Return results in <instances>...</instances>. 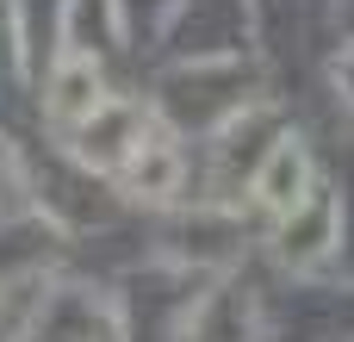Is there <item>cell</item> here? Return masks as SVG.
I'll return each instance as SVG.
<instances>
[{
    "label": "cell",
    "instance_id": "cell-6",
    "mask_svg": "<svg viewBox=\"0 0 354 342\" xmlns=\"http://www.w3.org/2000/svg\"><path fill=\"white\" fill-rule=\"evenodd\" d=\"M280 137L286 131L274 125V106H249L243 118H230L224 131H212V187H218V206L236 187V168H249V181H255V168L268 162V150Z\"/></svg>",
    "mask_w": 354,
    "mask_h": 342
},
{
    "label": "cell",
    "instance_id": "cell-10",
    "mask_svg": "<svg viewBox=\"0 0 354 342\" xmlns=\"http://www.w3.org/2000/svg\"><path fill=\"white\" fill-rule=\"evenodd\" d=\"M330 81H336V93H342V100L354 106V37L342 44V50H336V62H330Z\"/></svg>",
    "mask_w": 354,
    "mask_h": 342
},
{
    "label": "cell",
    "instance_id": "cell-9",
    "mask_svg": "<svg viewBox=\"0 0 354 342\" xmlns=\"http://www.w3.org/2000/svg\"><path fill=\"white\" fill-rule=\"evenodd\" d=\"M180 181H187L180 137H174L168 125H149V137H143V150L131 156V168L118 174V187H124L131 199H143V206H168V199L180 193Z\"/></svg>",
    "mask_w": 354,
    "mask_h": 342
},
{
    "label": "cell",
    "instance_id": "cell-11",
    "mask_svg": "<svg viewBox=\"0 0 354 342\" xmlns=\"http://www.w3.org/2000/svg\"><path fill=\"white\" fill-rule=\"evenodd\" d=\"M0 193H25V168H19V156H12L6 137H0Z\"/></svg>",
    "mask_w": 354,
    "mask_h": 342
},
{
    "label": "cell",
    "instance_id": "cell-4",
    "mask_svg": "<svg viewBox=\"0 0 354 342\" xmlns=\"http://www.w3.org/2000/svg\"><path fill=\"white\" fill-rule=\"evenodd\" d=\"M336 249H342V193L317 181V187H311V199H305L299 212H286V218H280L274 255H280V268L311 274V268H324Z\"/></svg>",
    "mask_w": 354,
    "mask_h": 342
},
{
    "label": "cell",
    "instance_id": "cell-3",
    "mask_svg": "<svg viewBox=\"0 0 354 342\" xmlns=\"http://www.w3.org/2000/svg\"><path fill=\"white\" fill-rule=\"evenodd\" d=\"M149 137V112L137 100H106L75 137H68V162H81L87 174H124L131 156Z\"/></svg>",
    "mask_w": 354,
    "mask_h": 342
},
{
    "label": "cell",
    "instance_id": "cell-5",
    "mask_svg": "<svg viewBox=\"0 0 354 342\" xmlns=\"http://www.w3.org/2000/svg\"><path fill=\"white\" fill-rule=\"evenodd\" d=\"M106 100L112 93H106V75H100V56L81 50V44H62L56 62H50V81H44V118L75 137Z\"/></svg>",
    "mask_w": 354,
    "mask_h": 342
},
{
    "label": "cell",
    "instance_id": "cell-1",
    "mask_svg": "<svg viewBox=\"0 0 354 342\" xmlns=\"http://www.w3.org/2000/svg\"><path fill=\"white\" fill-rule=\"evenodd\" d=\"M162 106L174 125H193V131H224L230 118H243L249 106H261L249 93V75L230 50H199L193 62L168 69L162 75Z\"/></svg>",
    "mask_w": 354,
    "mask_h": 342
},
{
    "label": "cell",
    "instance_id": "cell-2",
    "mask_svg": "<svg viewBox=\"0 0 354 342\" xmlns=\"http://www.w3.org/2000/svg\"><path fill=\"white\" fill-rule=\"evenodd\" d=\"M19 342H124V312L81 280H62L44 293V305L31 312Z\"/></svg>",
    "mask_w": 354,
    "mask_h": 342
},
{
    "label": "cell",
    "instance_id": "cell-8",
    "mask_svg": "<svg viewBox=\"0 0 354 342\" xmlns=\"http://www.w3.org/2000/svg\"><path fill=\"white\" fill-rule=\"evenodd\" d=\"M243 249V218L230 212V206H218V199H205V206H193V212H180L174 224H168V255L174 262H230Z\"/></svg>",
    "mask_w": 354,
    "mask_h": 342
},
{
    "label": "cell",
    "instance_id": "cell-7",
    "mask_svg": "<svg viewBox=\"0 0 354 342\" xmlns=\"http://www.w3.org/2000/svg\"><path fill=\"white\" fill-rule=\"evenodd\" d=\"M311 187H317V174H311V150H305V137H299V131H286V137L268 150V162L255 168L249 199H255L261 212L286 218V212H299V206L311 199Z\"/></svg>",
    "mask_w": 354,
    "mask_h": 342
}]
</instances>
